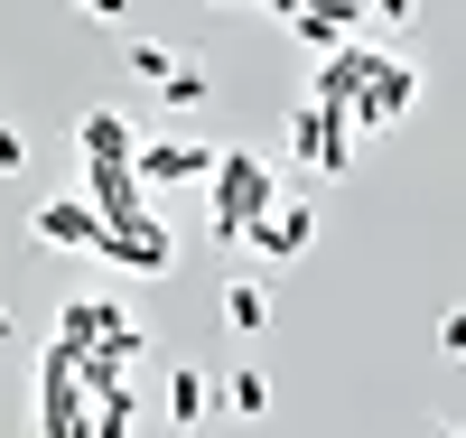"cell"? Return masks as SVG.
I'll return each mask as SVG.
<instances>
[{
  "mask_svg": "<svg viewBox=\"0 0 466 438\" xmlns=\"http://www.w3.org/2000/svg\"><path fill=\"white\" fill-rule=\"evenodd\" d=\"M224 402L243 411V420H261L270 411V373H224Z\"/></svg>",
  "mask_w": 466,
  "mask_h": 438,
  "instance_id": "5bb4252c",
  "label": "cell"
},
{
  "mask_svg": "<svg viewBox=\"0 0 466 438\" xmlns=\"http://www.w3.org/2000/svg\"><path fill=\"white\" fill-rule=\"evenodd\" d=\"M261 10H280V19H299V0H261Z\"/></svg>",
  "mask_w": 466,
  "mask_h": 438,
  "instance_id": "603a6c76",
  "label": "cell"
},
{
  "mask_svg": "<svg viewBox=\"0 0 466 438\" xmlns=\"http://www.w3.org/2000/svg\"><path fill=\"white\" fill-rule=\"evenodd\" d=\"M373 47H364V37H345V47H327V75H318V85H308V94H318V103H355L364 85H373Z\"/></svg>",
  "mask_w": 466,
  "mask_h": 438,
  "instance_id": "52a82bcc",
  "label": "cell"
},
{
  "mask_svg": "<svg viewBox=\"0 0 466 438\" xmlns=\"http://www.w3.org/2000/svg\"><path fill=\"white\" fill-rule=\"evenodd\" d=\"M187 56H168L159 47V37H131V75H149V85H168V75H177Z\"/></svg>",
  "mask_w": 466,
  "mask_h": 438,
  "instance_id": "9a60e30c",
  "label": "cell"
},
{
  "mask_svg": "<svg viewBox=\"0 0 466 438\" xmlns=\"http://www.w3.org/2000/svg\"><path fill=\"white\" fill-rule=\"evenodd\" d=\"M439 345H448V354H466V308H448V317H439Z\"/></svg>",
  "mask_w": 466,
  "mask_h": 438,
  "instance_id": "ffe728a7",
  "label": "cell"
},
{
  "mask_svg": "<svg viewBox=\"0 0 466 438\" xmlns=\"http://www.w3.org/2000/svg\"><path fill=\"white\" fill-rule=\"evenodd\" d=\"M85 168H94V206H103V224L149 215V206H140V168H131V158H85Z\"/></svg>",
  "mask_w": 466,
  "mask_h": 438,
  "instance_id": "ba28073f",
  "label": "cell"
},
{
  "mask_svg": "<svg viewBox=\"0 0 466 438\" xmlns=\"http://www.w3.org/2000/svg\"><path fill=\"white\" fill-rule=\"evenodd\" d=\"M75 140H85V158H140V140H131L122 112H85V131H75Z\"/></svg>",
  "mask_w": 466,
  "mask_h": 438,
  "instance_id": "7c38bea8",
  "label": "cell"
},
{
  "mask_svg": "<svg viewBox=\"0 0 466 438\" xmlns=\"http://www.w3.org/2000/svg\"><path fill=\"white\" fill-rule=\"evenodd\" d=\"M308 47H345V37L364 28V0H299V19H289Z\"/></svg>",
  "mask_w": 466,
  "mask_h": 438,
  "instance_id": "30bf717a",
  "label": "cell"
},
{
  "mask_svg": "<svg viewBox=\"0 0 466 438\" xmlns=\"http://www.w3.org/2000/svg\"><path fill=\"white\" fill-rule=\"evenodd\" d=\"M10 168H28V140H19L10 122H0V178H10Z\"/></svg>",
  "mask_w": 466,
  "mask_h": 438,
  "instance_id": "d6986e66",
  "label": "cell"
},
{
  "mask_svg": "<svg viewBox=\"0 0 466 438\" xmlns=\"http://www.w3.org/2000/svg\"><path fill=\"white\" fill-rule=\"evenodd\" d=\"M280 206V178L261 168L252 149H224L215 158V206H206V233L215 243H252V224Z\"/></svg>",
  "mask_w": 466,
  "mask_h": 438,
  "instance_id": "6da1fadb",
  "label": "cell"
},
{
  "mask_svg": "<svg viewBox=\"0 0 466 438\" xmlns=\"http://www.w3.org/2000/svg\"><path fill=\"white\" fill-rule=\"evenodd\" d=\"M0 345H10V308H0Z\"/></svg>",
  "mask_w": 466,
  "mask_h": 438,
  "instance_id": "cb8c5ba5",
  "label": "cell"
},
{
  "mask_svg": "<svg viewBox=\"0 0 466 438\" xmlns=\"http://www.w3.org/2000/svg\"><path fill=\"white\" fill-rule=\"evenodd\" d=\"M103 261H122V270H168L177 243H168V224H159V215H131V224H112V233H103Z\"/></svg>",
  "mask_w": 466,
  "mask_h": 438,
  "instance_id": "277c9868",
  "label": "cell"
},
{
  "mask_svg": "<svg viewBox=\"0 0 466 438\" xmlns=\"http://www.w3.org/2000/svg\"><path fill=\"white\" fill-rule=\"evenodd\" d=\"M94 438H131V382H112V392H103V411H94Z\"/></svg>",
  "mask_w": 466,
  "mask_h": 438,
  "instance_id": "2e32d148",
  "label": "cell"
},
{
  "mask_svg": "<svg viewBox=\"0 0 466 438\" xmlns=\"http://www.w3.org/2000/svg\"><path fill=\"white\" fill-rule=\"evenodd\" d=\"M206 411H215V382H206V373H168V420H177V429H197Z\"/></svg>",
  "mask_w": 466,
  "mask_h": 438,
  "instance_id": "4fadbf2b",
  "label": "cell"
},
{
  "mask_svg": "<svg viewBox=\"0 0 466 438\" xmlns=\"http://www.w3.org/2000/svg\"><path fill=\"white\" fill-rule=\"evenodd\" d=\"M75 10H85V19H122L131 0H75Z\"/></svg>",
  "mask_w": 466,
  "mask_h": 438,
  "instance_id": "44dd1931",
  "label": "cell"
},
{
  "mask_svg": "<svg viewBox=\"0 0 466 438\" xmlns=\"http://www.w3.org/2000/svg\"><path fill=\"white\" fill-rule=\"evenodd\" d=\"M439 438H466V429H439Z\"/></svg>",
  "mask_w": 466,
  "mask_h": 438,
  "instance_id": "d4e9b609",
  "label": "cell"
},
{
  "mask_svg": "<svg viewBox=\"0 0 466 438\" xmlns=\"http://www.w3.org/2000/svg\"><path fill=\"white\" fill-rule=\"evenodd\" d=\"M159 94H168V103H206L215 85H206V66H177V75H168V85H159Z\"/></svg>",
  "mask_w": 466,
  "mask_h": 438,
  "instance_id": "ac0fdd59",
  "label": "cell"
},
{
  "mask_svg": "<svg viewBox=\"0 0 466 438\" xmlns=\"http://www.w3.org/2000/svg\"><path fill=\"white\" fill-rule=\"evenodd\" d=\"M308 233H318V206H308V196L289 206V196H280V206H270V215L252 224V243H261L270 261H299V252H308Z\"/></svg>",
  "mask_w": 466,
  "mask_h": 438,
  "instance_id": "8992f818",
  "label": "cell"
},
{
  "mask_svg": "<svg viewBox=\"0 0 466 438\" xmlns=\"http://www.w3.org/2000/svg\"><path fill=\"white\" fill-rule=\"evenodd\" d=\"M215 158H224V149H197V140H149L131 168H140V187H187V178H215Z\"/></svg>",
  "mask_w": 466,
  "mask_h": 438,
  "instance_id": "5b68a950",
  "label": "cell"
},
{
  "mask_svg": "<svg viewBox=\"0 0 466 438\" xmlns=\"http://www.w3.org/2000/svg\"><path fill=\"white\" fill-rule=\"evenodd\" d=\"M373 19H420V10H410V0H373Z\"/></svg>",
  "mask_w": 466,
  "mask_h": 438,
  "instance_id": "7402d4cb",
  "label": "cell"
},
{
  "mask_svg": "<svg viewBox=\"0 0 466 438\" xmlns=\"http://www.w3.org/2000/svg\"><path fill=\"white\" fill-rule=\"evenodd\" d=\"M318 103V94H308ZM318 168H355V103H318Z\"/></svg>",
  "mask_w": 466,
  "mask_h": 438,
  "instance_id": "8fae6325",
  "label": "cell"
},
{
  "mask_svg": "<svg viewBox=\"0 0 466 438\" xmlns=\"http://www.w3.org/2000/svg\"><path fill=\"white\" fill-rule=\"evenodd\" d=\"M122 317H131L122 299H66V308H56V336H66L75 354H94V345H103L112 327H122Z\"/></svg>",
  "mask_w": 466,
  "mask_h": 438,
  "instance_id": "9c48e42d",
  "label": "cell"
},
{
  "mask_svg": "<svg viewBox=\"0 0 466 438\" xmlns=\"http://www.w3.org/2000/svg\"><path fill=\"white\" fill-rule=\"evenodd\" d=\"M103 206L94 196H47V206H37V243H56V252H103Z\"/></svg>",
  "mask_w": 466,
  "mask_h": 438,
  "instance_id": "7a4b0ae2",
  "label": "cell"
},
{
  "mask_svg": "<svg viewBox=\"0 0 466 438\" xmlns=\"http://www.w3.org/2000/svg\"><path fill=\"white\" fill-rule=\"evenodd\" d=\"M410 94H420V75H410L401 56H382V66H373V85L355 94V131H382V122H401V112H410Z\"/></svg>",
  "mask_w": 466,
  "mask_h": 438,
  "instance_id": "3957f363",
  "label": "cell"
},
{
  "mask_svg": "<svg viewBox=\"0 0 466 438\" xmlns=\"http://www.w3.org/2000/svg\"><path fill=\"white\" fill-rule=\"evenodd\" d=\"M224 317H233V327H270V299L243 280V290H224Z\"/></svg>",
  "mask_w": 466,
  "mask_h": 438,
  "instance_id": "e0dca14e",
  "label": "cell"
}]
</instances>
